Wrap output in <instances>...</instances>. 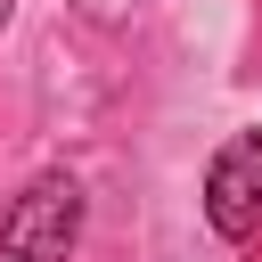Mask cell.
<instances>
[{"mask_svg":"<svg viewBox=\"0 0 262 262\" xmlns=\"http://www.w3.org/2000/svg\"><path fill=\"white\" fill-rule=\"evenodd\" d=\"M8 16H16V0H0V25H8Z\"/></svg>","mask_w":262,"mask_h":262,"instance_id":"3","label":"cell"},{"mask_svg":"<svg viewBox=\"0 0 262 262\" xmlns=\"http://www.w3.org/2000/svg\"><path fill=\"white\" fill-rule=\"evenodd\" d=\"M205 221L213 237H254L262 229V131H229L205 164Z\"/></svg>","mask_w":262,"mask_h":262,"instance_id":"2","label":"cell"},{"mask_svg":"<svg viewBox=\"0 0 262 262\" xmlns=\"http://www.w3.org/2000/svg\"><path fill=\"white\" fill-rule=\"evenodd\" d=\"M74 237H82V188L66 172H41L0 221V262H66Z\"/></svg>","mask_w":262,"mask_h":262,"instance_id":"1","label":"cell"}]
</instances>
